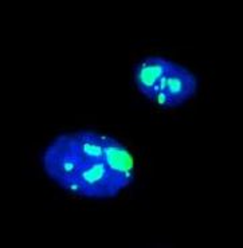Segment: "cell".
Instances as JSON below:
<instances>
[{
    "label": "cell",
    "instance_id": "7a4b0ae2",
    "mask_svg": "<svg viewBox=\"0 0 243 248\" xmlns=\"http://www.w3.org/2000/svg\"><path fill=\"white\" fill-rule=\"evenodd\" d=\"M196 90L197 79L194 73L172 62L160 83L155 102L165 109L179 108L191 99Z\"/></svg>",
    "mask_w": 243,
    "mask_h": 248
},
{
    "label": "cell",
    "instance_id": "3957f363",
    "mask_svg": "<svg viewBox=\"0 0 243 248\" xmlns=\"http://www.w3.org/2000/svg\"><path fill=\"white\" fill-rule=\"evenodd\" d=\"M172 62L162 57H148L134 67V83L139 93L155 102L159 87Z\"/></svg>",
    "mask_w": 243,
    "mask_h": 248
},
{
    "label": "cell",
    "instance_id": "6da1fadb",
    "mask_svg": "<svg viewBox=\"0 0 243 248\" xmlns=\"http://www.w3.org/2000/svg\"><path fill=\"white\" fill-rule=\"evenodd\" d=\"M49 179L73 196L114 199L133 184L136 162L118 140L92 130L59 134L42 153Z\"/></svg>",
    "mask_w": 243,
    "mask_h": 248
}]
</instances>
